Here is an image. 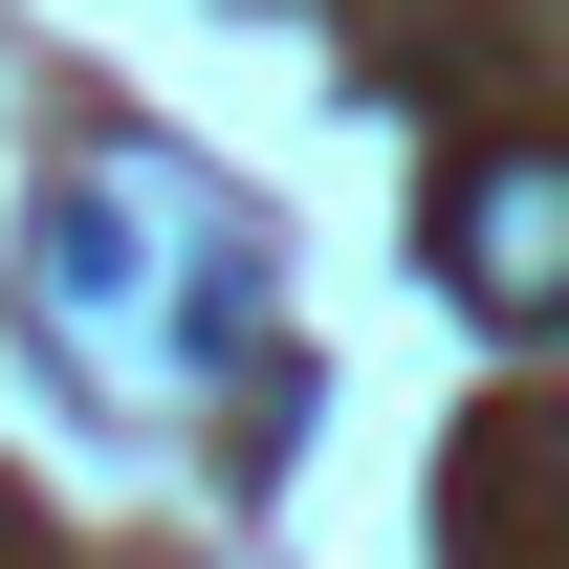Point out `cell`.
<instances>
[{
	"label": "cell",
	"mask_w": 569,
	"mask_h": 569,
	"mask_svg": "<svg viewBox=\"0 0 569 569\" xmlns=\"http://www.w3.org/2000/svg\"><path fill=\"white\" fill-rule=\"evenodd\" d=\"M438 263L482 284L503 329H548V284H569V153H460V198H438Z\"/></svg>",
	"instance_id": "1"
}]
</instances>
